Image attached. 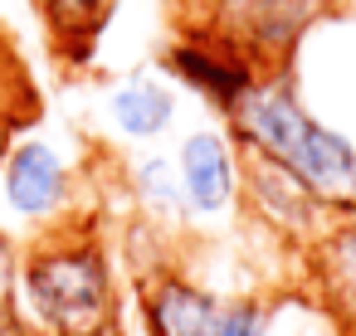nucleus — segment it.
<instances>
[{"label": "nucleus", "mask_w": 356, "mask_h": 336, "mask_svg": "<svg viewBox=\"0 0 356 336\" xmlns=\"http://www.w3.org/2000/svg\"><path fill=\"white\" fill-rule=\"evenodd\" d=\"M273 302L259 292H215L176 268L142 278L147 336H268Z\"/></svg>", "instance_id": "obj_3"}, {"label": "nucleus", "mask_w": 356, "mask_h": 336, "mask_svg": "<svg viewBox=\"0 0 356 336\" xmlns=\"http://www.w3.org/2000/svg\"><path fill=\"white\" fill-rule=\"evenodd\" d=\"M15 278H20V253H15L10 234L0 229V307L15 302Z\"/></svg>", "instance_id": "obj_14"}, {"label": "nucleus", "mask_w": 356, "mask_h": 336, "mask_svg": "<svg viewBox=\"0 0 356 336\" xmlns=\"http://www.w3.org/2000/svg\"><path fill=\"white\" fill-rule=\"evenodd\" d=\"M15 307L44 336H108L118 331V278L98 234L59 224L20 253Z\"/></svg>", "instance_id": "obj_2"}, {"label": "nucleus", "mask_w": 356, "mask_h": 336, "mask_svg": "<svg viewBox=\"0 0 356 336\" xmlns=\"http://www.w3.org/2000/svg\"><path fill=\"white\" fill-rule=\"evenodd\" d=\"M239 205H244L268 234H278V239H288V244H307V239L322 229V219L332 215V210L312 195V185H307L298 171H288L283 161H273V156H264V151H249V146H244Z\"/></svg>", "instance_id": "obj_8"}, {"label": "nucleus", "mask_w": 356, "mask_h": 336, "mask_svg": "<svg viewBox=\"0 0 356 336\" xmlns=\"http://www.w3.org/2000/svg\"><path fill=\"white\" fill-rule=\"evenodd\" d=\"M176 176L186 190L191 219H225L239 210L244 185V146L229 127H191L176 146Z\"/></svg>", "instance_id": "obj_7"}, {"label": "nucleus", "mask_w": 356, "mask_h": 336, "mask_svg": "<svg viewBox=\"0 0 356 336\" xmlns=\"http://www.w3.org/2000/svg\"><path fill=\"white\" fill-rule=\"evenodd\" d=\"M108 336H122V331H108Z\"/></svg>", "instance_id": "obj_16"}, {"label": "nucleus", "mask_w": 356, "mask_h": 336, "mask_svg": "<svg viewBox=\"0 0 356 336\" xmlns=\"http://www.w3.org/2000/svg\"><path fill=\"white\" fill-rule=\"evenodd\" d=\"M332 10V0H210V30L244 44L264 69H283L293 44Z\"/></svg>", "instance_id": "obj_6"}, {"label": "nucleus", "mask_w": 356, "mask_h": 336, "mask_svg": "<svg viewBox=\"0 0 356 336\" xmlns=\"http://www.w3.org/2000/svg\"><path fill=\"white\" fill-rule=\"evenodd\" d=\"M181 112V98H176V78H161L152 69L142 74H127L122 83H113L108 93V122L127 137V142H156L171 132Z\"/></svg>", "instance_id": "obj_11"}, {"label": "nucleus", "mask_w": 356, "mask_h": 336, "mask_svg": "<svg viewBox=\"0 0 356 336\" xmlns=\"http://www.w3.org/2000/svg\"><path fill=\"white\" fill-rule=\"evenodd\" d=\"M225 117L239 146L298 171L332 215L356 210V137L322 122L283 69H264Z\"/></svg>", "instance_id": "obj_1"}, {"label": "nucleus", "mask_w": 356, "mask_h": 336, "mask_svg": "<svg viewBox=\"0 0 356 336\" xmlns=\"http://www.w3.org/2000/svg\"><path fill=\"white\" fill-rule=\"evenodd\" d=\"M166 74H171L181 88L200 93L205 103H215L220 112H229V108L249 93V83L264 74V64H259L244 44H234L229 35L200 25V30H191L186 40H176V44L166 49Z\"/></svg>", "instance_id": "obj_9"}, {"label": "nucleus", "mask_w": 356, "mask_h": 336, "mask_svg": "<svg viewBox=\"0 0 356 336\" xmlns=\"http://www.w3.org/2000/svg\"><path fill=\"white\" fill-rule=\"evenodd\" d=\"M302 258L312 297L327 307L341 336H356V210L327 215L322 229L302 244Z\"/></svg>", "instance_id": "obj_10"}, {"label": "nucleus", "mask_w": 356, "mask_h": 336, "mask_svg": "<svg viewBox=\"0 0 356 336\" xmlns=\"http://www.w3.org/2000/svg\"><path fill=\"white\" fill-rule=\"evenodd\" d=\"M0 336H44V331H40L15 302H6V307H0Z\"/></svg>", "instance_id": "obj_15"}, {"label": "nucleus", "mask_w": 356, "mask_h": 336, "mask_svg": "<svg viewBox=\"0 0 356 336\" xmlns=\"http://www.w3.org/2000/svg\"><path fill=\"white\" fill-rule=\"evenodd\" d=\"M0 205L40 234L74 224V166H69V156L44 137H20L0 156Z\"/></svg>", "instance_id": "obj_5"}, {"label": "nucleus", "mask_w": 356, "mask_h": 336, "mask_svg": "<svg viewBox=\"0 0 356 336\" xmlns=\"http://www.w3.org/2000/svg\"><path fill=\"white\" fill-rule=\"evenodd\" d=\"M283 74L302 93V103L356 137V15H322L283 59Z\"/></svg>", "instance_id": "obj_4"}, {"label": "nucleus", "mask_w": 356, "mask_h": 336, "mask_svg": "<svg viewBox=\"0 0 356 336\" xmlns=\"http://www.w3.org/2000/svg\"><path fill=\"white\" fill-rule=\"evenodd\" d=\"M40 10H44V20L54 25V35H64V40H88V35L108 20L113 0H40Z\"/></svg>", "instance_id": "obj_13"}, {"label": "nucleus", "mask_w": 356, "mask_h": 336, "mask_svg": "<svg viewBox=\"0 0 356 336\" xmlns=\"http://www.w3.org/2000/svg\"><path fill=\"white\" fill-rule=\"evenodd\" d=\"M132 195L161 224L191 219L186 190H181V176H176V156H142V161H132Z\"/></svg>", "instance_id": "obj_12"}]
</instances>
